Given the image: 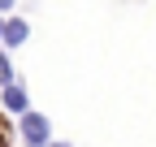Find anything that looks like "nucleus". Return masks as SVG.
Masks as SVG:
<instances>
[{
    "instance_id": "obj_1",
    "label": "nucleus",
    "mask_w": 156,
    "mask_h": 147,
    "mask_svg": "<svg viewBox=\"0 0 156 147\" xmlns=\"http://www.w3.org/2000/svg\"><path fill=\"white\" fill-rule=\"evenodd\" d=\"M17 125H22V138H26V147H48L52 125H48V117H44V113H30V108H26Z\"/></svg>"
},
{
    "instance_id": "obj_3",
    "label": "nucleus",
    "mask_w": 156,
    "mask_h": 147,
    "mask_svg": "<svg viewBox=\"0 0 156 147\" xmlns=\"http://www.w3.org/2000/svg\"><path fill=\"white\" fill-rule=\"evenodd\" d=\"M5 108H9V113H17V117H22L26 108H30V104H26V91L9 82V87H5Z\"/></svg>"
},
{
    "instance_id": "obj_6",
    "label": "nucleus",
    "mask_w": 156,
    "mask_h": 147,
    "mask_svg": "<svg viewBox=\"0 0 156 147\" xmlns=\"http://www.w3.org/2000/svg\"><path fill=\"white\" fill-rule=\"evenodd\" d=\"M0 39H5V22H0Z\"/></svg>"
},
{
    "instance_id": "obj_5",
    "label": "nucleus",
    "mask_w": 156,
    "mask_h": 147,
    "mask_svg": "<svg viewBox=\"0 0 156 147\" xmlns=\"http://www.w3.org/2000/svg\"><path fill=\"white\" fill-rule=\"evenodd\" d=\"M13 5H17V0H0V13H9V9H13Z\"/></svg>"
},
{
    "instance_id": "obj_7",
    "label": "nucleus",
    "mask_w": 156,
    "mask_h": 147,
    "mask_svg": "<svg viewBox=\"0 0 156 147\" xmlns=\"http://www.w3.org/2000/svg\"><path fill=\"white\" fill-rule=\"evenodd\" d=\"M52 147H65V143H52Z\"/></svg>"
},
{
    "instance_id": "obj_2",
    "label": "nucleus",
    "mask_w": 156,
    "mask_h": 147,
    "mask_svg": "<svg viewBox=\"0 0 156 147\" xmlns=\"http://www.w3.org/2000/svg\"><path fill=\"white\" fill-rule=\"evenodd\" d=\"M26 35H30V26L22 22V17H9V22H5V43H9V48L26 43Z\"/></svg>"
},
{
    "instance_id": "obj_4",
    "label": "nucleus",
    "mask_w": 156,
    "mask_h": 147,
    "mask_svg": "<svg viewBox=\"0 0 156 147\" xmlns=\"http://www.w3.org/2000/svg\"><path fill=\"white\" fill-rule=\"evenodd\" d=\"M13 82V65H9V56L0 52V87H9Z\"/></svg>"
}]
</instances>
